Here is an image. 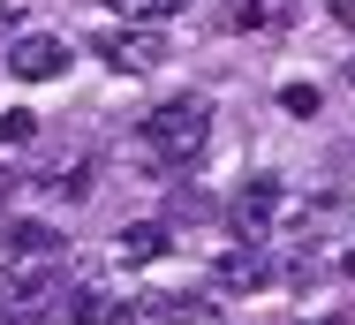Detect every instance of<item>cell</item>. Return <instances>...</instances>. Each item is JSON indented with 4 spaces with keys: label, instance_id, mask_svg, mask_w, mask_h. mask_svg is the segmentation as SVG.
Returning a JSON list of instances; mask_svg holds the SVG:
<instances>
[{
    "label": "cell",
    "instance_id": "3",
    "mask_svg": "<svg viewBox=\"0 0 355 325\" xmlns=\"http://www.w3.org/2000/svg\"><path fill=\"white\" fill-rule=\"evenodd\" d=\"M61 258V235L46 219H8L0 227V265H53Z\"/></svg>",
    "mask_w": 355,
    "mask_h": 325
},
{
    "label": "cell",
    "instance_id": "12",
    "mask_svg": "<svg viewBox=\"0 0 355 325\" xmlns=\"http://www.w3.org/2000/svg\"><path fill=\"white\" fill-rule=\"evenodd\" d=\"M114 8H121L129 23H159V15H182L189 0H114Z\"/></svg>",
    "mask_w": 355,
    "mask_h": 325
},
{
    "label": "cell",
    "instance_id": "6",
    "mask_svg": "<svg viewBox=\"0 0 355 325\" xmlns=\"http://www.w3.org/2000/svg\"><path fill=\"white\" fill-rule=\"evenodd\" d=\"M114 258L121 265H159L166 258V227H159V219H129V227L114 235Z\"/></svg>",
    "mask_w": 355,
    "mask_h": 325
},
{
    "label": "cell",
    "instance_id": "1",
    "mask_svg": "<svg viewBox=\"0 0 355 325\" xmlns=\"http://www.w3.org/2000/svg\"><path fill=\"white\" fill-rule=\"evenodd\" d=\"M205 129H212V99L182 91V99H166V106L144 114V151H151L159 167H189L197 144H205Z\"/></svg>",
    "mask_w": 355,
    "mask_h": 325
},
{
    "label": "cell",
    "instance_id": "2",
    "mask_svg": "<svg viewBox=\"0 0 355 325\" xmlns=\"http://www.w3.org/2000/svg\"><path fill=\"white\" fill-rule=\"evenodd\" d=\"M69 68V46L53 38V31H23L15 46H8V76H23V83H53Z\"/></svg>",
    "mask_w": 355,
    "mask_h": 325
},
{
    "label": "cell",
    "instance_id": "10",
    "mask_svg": "<svg viewBox=\"0 0 355 325\" xmlns=\"http://www.w3.org/2000/svg\"><path fill=\"white\" fill-rule=\"evenodd\" d=\"M227 23H234V31H272V23H287V0H242Z\"/></svg>",
    "mask_w": 355,
    "mask_h": 325
},
{
    "label": "cell",
    "instance_id": "14",
    "mask_svg": "<svg viewBox=\"0 0 355 325\" xmlns=\"http://www.w3.org/2000/svg\"><path fill=\"white\" fill-rule=\"evenodd\" d=\"M302 325H310V318H302ZM318 325H348V318H318Z\"/></svg>",
    "mask_w": 355,
    "mask_h": 325
},
{
    "label": "cell",
    "instance_id": "13",
    "mask_svg": "<svg viewBox=\"0 0 355 325\" xmlns=\"http://www.w3.org/2000/svg\"><path fill=\"white\" fill-rule=\"evenodd\" d=\"M31 136H38V114H23V106L0 114V144H31Z\"/></svg>",
    "mask_w": 355,
    "mask_h": 325
},
{
    "label": "cell",
    "instance_id": "8",
    "mask_svg": "<svg viewBox=\"0 0 355 325\" xmlns=\"http://www.w3.org/2000/svg\"><path fill=\"white\" fill-rule=\"evenodd\" d=\"M91 174H98V167H91V151H69V159L46 174V197H61V204H83V197H91Z\"/></svg>",
    "mask_w": 355,
    "mask_h": 325
},
{
    "label": "cell",
    "instance_id": "7",
    "mask_svg": "<svg viewBox=\"0 0 355 325\" xmlns=\"http://www.w3.org/2000/svg\"><path fill=\"white\" fill-rule=\"evenodd\" d=\"M69 325H137V310H121L106 288H76L69 295Z\"/></svg>",
    "mask_w": 355,
    "mask_h": 325
},
{
    "label": "cell",
    "instance_id": "11",
    "mask_svg": "<svg viewBox=\"0 0 355 325\" xmlns=\"http://www.w3.org/2000/svg\"><path fill=\"white\" fill-rule=\"evenodd\" d=\"M280 106L295 114V122H310V114H318L325 99H318V83H280Z\"/></svg>",
    "mask_w": 355,
    "mask_h": 325
},
{
    "label": "cell",
    "instance_id": "4",
    "mask_svg": "<svg viewBox=\"0 0 355 325\" xmlns=\"http://www.w3.org/2000/svg\"><path fill=\"white\" fill-rule=\"evenodd\" d=\"M98 61L121 68V76H144V68L166 61V46H159L151 31H98Z\"/></svg>",
    "mask_w": 355,
    "mask_h": 325
},
{
    "label": "cell",
    "instance_id": "5",
    "mask_svg": "<svg viewBox=\"0 0 355 325\" xmlns=\"http://www.w3.org/2000/svg\"><path fill=\"white\" fill-rule=\"evenodd\" d=\"M272 212H280V182H272V174H257L250 190H242L234 204H227V219H234V235H242V242H265Z\"/></svg>",
    "mask_w": 355,
    "mask_h": 325
},
{
    "label": "cell",
    "instance_id": "9",
    "mask_svg": "<svg viewBox=\"0 0 355 325\" xmlns=\"http://www.w3.org/2000/svg\"><path fill=\"white\" fill-rule=\"evenodd\" d=\"M219 280H227V288H265V280H272V258H265L257 242H242V250L219 258Z\"/></svg>",
    "mask_w": 355,
    "mask_h": 325
}]
</instances>
